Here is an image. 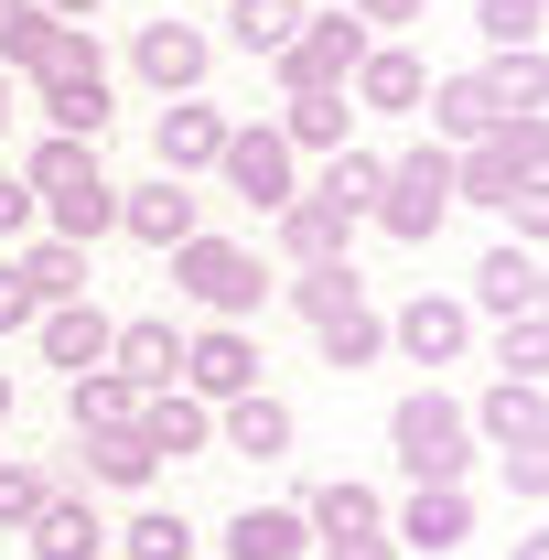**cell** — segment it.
Returning <instances> with one entry per match:
<instances>
[{
    "instance_id": "5bb4252c",
    "label": "cell",
    "mask_w": 549,
    "mask_h": 560,
    "mask_svg": "<svg viewBox=\"0 0 549 560\" xmlns=\"http://www.w3.org/2000/svg\"><path fill=\"white\" fill-rule=\"evenodd\" d=\"M140 442H151V464H184V453H215V410L195 388H140Z\"/></svg>"
},
{
    "instance_id": "4316f807",
    "label": "cell",
    "mask_w": 549,
    "mask_h": 560,
    "mask_svg": "<svg viewBox=\"0 0 549 560\" xmlns=\"http://www.w3.org/2000/svg\"><path fill=\"white\" fill-rule=\"evenodd\" d=\"M11 270H22L33 302H86V248H75V237H22Z\"/></svg>"
},
{
    "instance_id": "ffe728a7",
    "label": "cell",
    "mask_w": 549,
    "mask_h": 560,
    "mask_svg": "<svg viewBox=\"0 0 549 560\" xmlns=\"http://www.w3.org/2000/svg\"><path fill=\"white\" fill-rule=\"evenodd\" d=\"M22 184H33V206H75V195H108V173H97V140L44 130V140H33V162H22Z\"/></svg>"
},
{
    "instance_id": "d4e9b609",
    "label": "cell",
    "mask_w": 549,
    "mask_h": 560,
    "mask_svg": "<svg viewBox=\"0 0 549 560\" xmlns=\"http://www.w3.org/2000/svg\"><path fill=\"white\" fill-rule=\"evenodd\" d=\"M108 366H119L130 388H173V377H184V335H173L162 313H140V324L108 335Z\"/></svg>"
},
{
    "instance_id": "603a6c76",
    "label": "cell",
    "mask_w": 549,
    "mask_h": 560,
    "mask_svg": "<svg viewBox=\"0 0 549 560\" xmlns=\"http://www.w3.org/2000/svg\"><path fill=\"white\" fill-rule=\"evenodd\" d=\"M377 184H388V151L344 140V151H324V173H313V206H324V215H344V226H366V206H377Z\"/></svg>"
},
{
    "instance_id": "e0dca14e",
    "label": "cell",
    "mask_w": 549,
    "mask_h": 560,
    "mask_svg": "<svg viewBox=\"0 0 549 560\" xmlns=\"http://www.w3.org/2000/svg\"><path fill=\"white\" fill-rule=\"evenodd\" d=\"M475 302L495 313V324H517V313H539V302H549L539 237H506V248H484V270H475Z\"/></svg>"
},
{
    "instance_id": "7bdbcfd3",
    "label": "cell",
    "mask_w": 549,
    "mask_h": 560,
    "mask_svg": "<svg viewBox=\"0 0 549 560\" xmlns=\"http://www.w3.org/2000/svg\"><path fill=\"white\" fill-rule=\"evenodd\" d=\"M495 475H506L517 506H539V495H549V442H539V453H495Z\"/></svg>"
},
{
    "instance_id": "ba28073f",
    "label": "cell",
    "mask_w": 549,
    "mask_h": 560,
    "mask_svg": "<svg viewBox=\"0 0 549 560\" xmlns=\"http://www.w3.org/2000/svg\"><path fill=\"white\" fill-rule=\"evenodd\" d=\"M173 388H195L206 410L248 399V388H259V335H248V324H206V335H184V377H173Z\"/></svg>"
},
{
    "instance_id": "2e32d148",
    "label": "cell",
    "mask_w": 549,
    "mask_h": 560,
    "mask_svg": "<svg viewBox=\"0 0 549 560\" xmlns=\"http://www.w3.org/2000/svg\"><path fill=\"white\" fill-rule=\"evenodd\" d=\"M22 539H33V560H97V550H108V517H97V495H86V486H66V475H55L44 517H33Z\"/></svg>"
},
{
    "instance_id": "f35d334b",
    "label": "cell",
    "mask_w": 549,
    "mask_h": 560,
    "mask_svg": "<svg viewBox=\"0 0 549 560\" xmlns=\"http://www.w3.org/2000/svg\"><path fill=\"white\" fill-rule=\"evenodd\" d=\"M495 108H506V119H549V66L539 55H495Z\"/></svg>"
},
{
    "instance_id": "60d3db41",
    "label": "cell",
    "mask_w": 549,
    "mask_h": 560,
    "mask_svg": "<svg viewBox=\"0 0 549 560\" xmlns=\"http://www.w3.org/2000/svg\"><path fill=\"white\" fill-rule=\"evenodd\" d=\"M344 11H355V22L377 33V44H399L410 22H431V0H344Z\"/></svg>"
},
{
    "instance_id": "f1b7e54d",
    "label": "cell",
    "mask_w": 549,
    "mask_h": 560,
    "mask_svg": "<svg viewBox=\"0 0 549 560\" xmlns=\"http://www.w3.org/2000/svg\"><path fill=\"white\" fill-rule=\"evenodd\" d=\"M344 119H355V97H344V86H302V97H280L270 130L291 140V151H344Z\"/></svg>"
},
{
    "instance_id": "f907efd6",
    "label": "cell",
    "mask_w": 549,
    "mask_h": 560,
    "mask_svg": "<svg viewBox=\"0 0 549 560\" xmlns=\"http://www.w3.org/2000/svg\"><path fill=\"white\" fill-rule=\"evenodd\" d=\"M97 560H119V550H97Z\"/></svg>"
},
{
    "instance_id": "44dd1931",
    "label": "cell",
    "mask_w": 549,
    "mask_h": 560,
    "mask_svg": "<svg viewBox=\"0 0 549 560\" xmlns=\"http://www.w3.org/2000/svg\"><path fill=\"white\" fill-rule=\"evenodd\" d=\"M420 119H431L442 140H484V130H506V108H495V75H484V66H464V75H431Z\"/></svg>"
},
{
    "instance_id": "3957f363",
    "label": "cell",
    "mask_w": 549,
    "mask_h": 560,
    "mask_svg": "<svg viewBox=\"0 0 549 560\" xmlns=\"http://www.w3.org/2000/svg\"><path fill=\"white\" fill-rule=\"evenodd\" d=\"M388 453H399V475H410V486H464L484 442H475V420H464V399L410 388V399L388 410Z\"/></svg>"
},
{
    "instance_id": "c3c4849f",
    "label": "cell",
    "mask_w": 549,
    "mask_h": 560,
    "mask_svg": "<svg viewBox=\"0 0 549 560\" xmlns=\"http://www.w3.org/2000/svg\"><path fill=\"white\" fill-rule=\"evenodd\" d=\"M11 399H22V388H11V366H0V420H11Z\"/></svg>"
},
{
    "instance_id": "74e56055",
    "label": "cell",
    "mask_w": 549,
    "mask_h": 560,
    "mask_svg": "<svg viewBox=\"0 0 549 560\" xmlns=\"http://www.w3.org/2000/svg\"><path fill=\"white\" fill-rule=\"evenodd\" d=\"M495 377H517V388H539V377H549V324H539V313L495 324Z\"/></svg>"
},
{
    "instance_id": "5b68a950",
    "label": "cell",
    "mask_w": 549,
    "mask_h": 560,
    "mask_svg": "<svg viewBox=\"0 0 549 560\" xmlns=\"http://www.w3.org/2000/svg\"><path fill=\"white\" fill-rule=\"evenodd\" d=\"M366 215H377V226H388L399 248H431V237H442V215H453V151H442V140H420V151H399Z\"/></svg>"
},
{
    "instance_id": "9c48e42d",
    "label": "cell",
    "mask_w": 549,
    "mask_h": 560,
    "mask_svg": "<svg viewBox=\"0 0 549 560\" xmlns=\"http://www.w3.org/2000/svg\"><path fill=\"white\" fill-rule=\"evenodd\" d=\"M130 66H140V86H162V97H195V86H206V66H215V33L162 11V22H140Z\"/></svg>"
},
{
    "instance_id": "7c38bea8",
    "label": "cell",
    "mask_w": 549,
    "mask_h": 560,
    "mask_svg": "<svg viewBox=\"0 0 549 560\" xmlns=\"http://www.w3.org/2000/svg\"><path fill=\"white\" fill-rule=\"evenodd\" d=\"M388 539H399V560H453L464 539H475V495L464 486H420L399 517H388Z\"/></svg>"
},
{
    "instance_id": "836d02e7",
    "label": "cell",
    "mask_w": 549,
    "mask_h": 560,
    "mask_svg": "<svg viewBox=\"0 0 549 560\" xmlns=\"http://www.w3.org/2000/svg\"><path fill=\"white\" fill-rule=\"evenodd\" d=\"M108 550L119 560H195V517L184 506H140L130 528H108Z\"/></svg>"
},
{
    "instance_id": "30bf717a",
    "label": "cell",
    "mask_w": 549,
    "mask_h": 560,
    "mask_svg": "<svg viewBox=\"0 0 549 560\" xmlns=\"http://www.w3.org/2000/svg\"><path fill=\"white\" fill-rule=\"evenodd\" d=\"M195 226H206V195H195V184H173V173L119 184V237H140V248H184Z\"/></svg>"
},
{
    "instance_id": "f546056e",
    "label": "cell",
    "mask_w": 549,
    "mask_h": 560,
    "mask_svg": "<svg viewBox=\"0 0 549 560\" xmlns=\"http://www.w3.org/2000/svg\"><path fill=\"white\" fill-rule=\"evenodd\" d=\"M270 237H280V259H291V270H313V259H344V237H355V226L324 215L313 195H291V206L270 215Z\"/></svg>"
},
{
    "instance_id": "ab89813d",
    "label": "cell",
    "mask_w": 549,
    "mask_h": 560,
    "mask_svg": "<svg viewBox=\"0 0 549 560\" xmlns=\"http://www.w3.org/2000/svg\"><path fill=\"white\" fill-rule=\"evenodd\" d=\"M44 33H55V22H44L33 0H0V66H11V75H22V55H33Z\"/></svg>"
},
{
    "instance_id": "4dcf8cb0",
    "label": "cell",
    "mask_w": 549,
    "mask_h": 560,
    "mask_svg": "<svg viewBox=\"0 0 549 560\" xmlns=\"http://www.w3.org/2000/svg\"><path fill=\"white\" fill-rule=\"evenodd\" d=\"M313 335H324V366L355 377V366H377V355H388V313H377V302H344V313H324Z\"/></svg>"
},
{
    "instance_id": "d6986e66",
    "label": "cell",
    "mask_w": 549,
    "mask_h": 560,
    "mask_svg": "<svg viewBox=\"0 0 549 560\" xmlns=\"http://www.w3.org/2000/svg\"><path fill=\"white\" fill-rule=\"evenodd\" d=\"M108 313L97 302H44L33 313V346H44V366H66V377H86V366H108Z\"/></svg>"
},
{
    "instance_id": "681fc988",
    "label": "cell",
    "mask_w": 549,
    "mask_h": 560,
    "mask_svg": "<svg viewBox=\"0 0 549 560\" xmlns=\"http://www.w3.org/2000/svg\"><path fill=\"white\" fill-rule=\"evenodd\" d=\"M0 130H11V66H0Z\"/></svg>"
},
{
    "instance_id": "277c9868",
    "label": "cell",
    "mask_w": 549,
    "mask_h": 560,
    "mask_svg": "<svg viewBox=\"0 0 549 560\" xmlns=\"http://www.w3.org/2000/svg\"><path fill=\"white\" fill-rule=\"evenodd\" d=\"M173 259V291L184 302H206V324H248L259 302H270V270H259V248H237V237H184V248H162Z\"/></svg>"
},
{
    "instance_id": "9a60e30c",
    "label": "cell",
    "mask_w": 549,
    "mask_h": 560,
    "mask_svg": "<svg viewBox=\"0 0 549 560\" xmlns=\"http://www.w3.org/2000/svg\"><path fill=\"white\" fill-rule=\"evenodd\" d=\"M215 442H226V453H248V464H291L302 410H291V399H270V388H248V399H226V410H215Z\"/></svg>"
},
{
    "instance_id": "8d00e7d4",
    "label": "cell",
    "mask_w": 549,
    "mask_h": 560,
    "mask_svg": "<svg viewBox=\"0 0 549 560\" xmlns=\"http://www.w3.org/2000/svg\"><path fill=\"white\" fill-rule=\"evenodd\" d=\"M475 33L495 44V55H539V33H549V0H475Z\"/></svg>"
},
{
    "instance_id": "8992f818",
    "label": "cell",
    "mask_w": 549,
    "mask_h": 560,
    "mask_svg": "<svg viewBox=\"0 0 549 560\" xmlns=\"http://www.w3.org/2000/svg\"><path fill=\"white\" fill-rule=\"evenodd\" d=\"M366 44H377V33H366L355 11H302V33H291V44L270 55L280 97H302V86H344V75L366 66Z\"/></svg>"
},
{
    "instance_id": "83f0119b",
    "label": "cell",
    "mask_w": 549,
    "mask_h": 560,
    "mask_svg": "<svg viewBox=\"0 0 549 560\" xmlns=\"http://www.w3.org/2000/svg\"><path fill=\"white\" fill-rule=\"evenodd\" d=\"M302 550H313L302 506H237L226 517V560H302Z\"/></svg>"
},
{
    "instance_id": "7402d4cb",
    "label": "cell",
    "mask_w": 549,
    "mask_h": 560,
    "mask_svg": "<svg viewBox=\"0 0 549 560\" xmlns=\"http://www.w3.org/2000/svg\"><path fill=\"white\" fill-rule=\"evenodd\" d=\"M464 420H475V442H484V453H539V442H549L539 388H517V377H495V388H484Z\"/></svg>"
},
{
    "instance_id": "ee69618b",
    "label": "cell",
    "mask_w": 549,
    "mask_h": 560,
    "mask_svg": "<svg viewBox=\"0 0 549 560\" xmlns=\"http://www.w3.org/2000/svg\"><path fill=\"white\" fill-rule=\"evenodd\" d=\"M33 313H44V302L22 291V270H11V248H0V335H33Z\"/></svg>"
},
{
    "instance_id": "e575fe53",
    "label": "cell",
    "mask_w": 549,
    "mask_h": 560,
    "mask_svg": "<svg viewBox=\"0 0 549 560\" xmlns=\"http://www.w3.org/2000/svg\"><path fill=\"white\" fill-rule=\"evenodd\" d=\"M291 33H302V0H226V44H237V55L270 66Z\"/></svg>"
},
{
    "instance_id": "b9f144b4",
    "label": "cell",
    "mask_w": 549,
    "mask_h": 560,
    "mask_svg": "<svg viewBox=\"0 0 549 560\" xmlns=\"http://www.w3.org/2000/svg\"><path fill=\"white\" fill-rule=\"evenodd\" d=\"M33 226H44V206H33V184H22V173H0V248H22Z\"/></svg>"
},
{
    "instance_id": "8fae6325",
    "label": "cell",
    "mask_w": 549,
    "mask_h": 560,
    "mask_svg": "<svg viewBox=\"0 0 549 560\" xmlns=\"http://www.w3.org/2000/svg\"><path fill=\"white\" fill-rule=\"evenodd\" d=\"M344 97L355 108H377V119H420V97H431V66H420V44H366V66L344 75Z\"/></svg>"
},
{
    "instance_id": "1f68e13d",
    "label": "cell",
    "mask_w": 549,
    "mask_h": 560,
    "mask_svg": "<svg viewBox=\"0 0 549 560\" xmlns=\"http://www.w3.org/2000/svg\"><path fill=\"white\" fill-rule=\"evenodd\" d=\"M66 420H75V431H130L140 388L119 377V366H86V377H66Z\"/></svg>"
},
{
    "instance_id": "6da1fadb",
    "label": "cell",
    "mask_w": 549,
    "mask_h": 560,
    "mask_svg": "<svg viewBox=\"0 0 549 560\" xmlns=\"http://www.w3.org/2000/svg\"><path fill=\"white\" fill-rule=\"evenodd\" d=\"M453 206H495L517 237H539L549 215V119H506L453 151Z\"/></svg>"
},
{
    "instance_id": "d6a6232c",
    "label": "cell",
    "mask_w": 549,
    "mask_h": 560,
    "mask_svg": "<svg viewBox=\"0 0 549 560\" xmlns=\"http://www.w3.org/2000/svg\"><path fill=\"white\" fill-rule=\"evenodd\" d=\"M280 302L302 313V324H324V313H344V302H366V280H355V259H313V270H291V280H270Z\"/></svg>"
},
{
    "instance_id": "52a82bcc",
    "label": "cell",
    "mask_w": 549,
    "mask_h": 560,
    "mask_svg": "<svg viewBox=\"0 0 549 560\" xmlns=\"http://www.w3.org/2000/svg\"><path fill=\"white\" fill-rule=\"evenodd\" d=\"M215 184L237 195V206H259V215H280L302 184H291V140L270 130V119H226V151H215Z\"/></svg>"
},
{
    "instance_id": "7a4b0ae2",
    "label": "cell",
    "mask_w": 549,
    "mask_h": 560,
    "mask_svg": "<svg viewBox=\"0 0 549 560\" xmlns=\"http://www.w3.org/2000/svg\"><path fill=\"white\" fill-rule=\"evenodd\" d=\"M22 86H33V108H44V130H66V140H97L108 130V55H97V33L86 22H55L33 55H22Z\"/></svg>"
},
{
    "instance_id": "f6af8a7d",
    "label": "cell",
    "mask_w": 549,
    "mask_h": 560,
    "mask_svg": "<svg viewBox=\"0 0 549 560\" xmlns=\"http://www.w3.org/2000/svg\"><path fill=\"white\" fill-rule=\"evenodd\" d=\"M313 550H324V560H399V539L377 528V539H313Z\"/></svg>"
},
{
    "instance_id": "7dc6e473",
    "label": "cell",
    "mask_w": 549,
    "mask_h": 560,
    "mask_svg": "<svg viewBox=\"0 0 549 560\" xmlns=\"http://www.w3.org/2000/svg\"><path fill=\"white\" fill-rule=\"evenodd\" d=\"M506 560H549V539H506Z\"/></svg>"
},
{
    "instance_id": "484cf974",
    "label": "cell",
    "mask_w": 549,
    "mask_h": 560,
    "mask_svg": "<svg viewBox=\"0 0 549 560\" xmlns=\"http://www.w3.org/2000/svg\"><path fill=\"white\" fill-rule=\"evenodd\" d=\"M302 528H313V539H377V528H388V506H377V486L335 475V486L302 495Z\"/></svg>"
},
{
    "instance_id": "cb8c5ba5",
    "label": "cell",
    "mask_w": 549,
    "mask_h": 560,
    "mask_svg": "<svg viewBox=\"0 0 549 560\" xmlns=\"http://www.w3.org/2000/svg\"><path fill=\"white\" fill-rule=\"evenodd\" d=\"M151 475H162V464H151L140 431H75V475H66V486H119V495H140Z\"/></svg>"
},
{
    "instance_id": "4fadbf2b",
    "label": "cell",
    "mask_w": 549,
    "mask_h": 560,
    "mask_svg": "<svg viewBox=\"0 0 549 560\" xmlns=\"http://www.w3.org/2000/svg\"><path fill=\"white\" fill-rule=\"evenodd\" d=\"M388 346L410 355V366H453V355L475 346V313H464L453 291H420L410 313H388Z\"/></svg>"
},
{
    "instance_id": "ac0fdd59",
    "label": "cell",
    "mask_w": 549,
    "mask_h": 560,
    "mask_svg": "<svg viewBox=\"0 0 549 560\" xmlns=\"http://www.w3.org/2000/svg\"><path fill=\"white\" fill-rule=\"evenodd\" d=\"M151 151H162V173H173V184L215 173V151H226V108H206V97H173V108H162V130H151Z\"/></svg>"
},
{
    "instance_id": "bcb514c9",
    "label": "cell",
    "mask_w": 549,
    "mask_h": 560,
    "mask_svg": "<svg viewBox=\"0 0 549 560\" xmlns=\"http://www.w3.org/2000/svg\"><path fill=\"white\" fill-rule=\"evenodd\" d=\"M44 22H86V11H108V0H33Z\"/></svg>"
},
{
    "instance_id": "d590c367",
    "label": "cell",
    "mask_w": 549,
    "mask_h": 560,
    "mask_svg": "<svg viewBox=\"0 0 549 560\" xmlns=\"http://www.w3.org/2000/svg\"><path fill=\"white\" fill-rule=\"evenodd\" d=\"M44 495H55V464H22V453H0V539H22V528L44 517Z\"/></svg>"
}]
</instances>
